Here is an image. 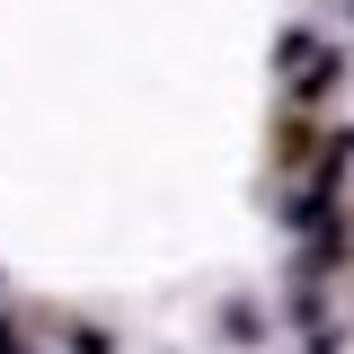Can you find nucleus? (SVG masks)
Here are the masks:
<instances>
[{
  "instance_id": "obj_1",
  "label": "nucleus",
  "mask_w": 354,
  "mask_h": 354,
  "mask_svg": "<svg viewBox=\"0 0 354 354\" xmlns=\"http://www.w3.org/2000/svg\"><path fill=\"white\" fill-rule=\"evenodd\" d=\"M0 354H9V328H0Z\"/></svg>"
}]
</instances>
